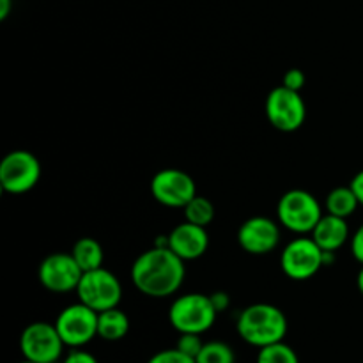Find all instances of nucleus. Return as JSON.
I'll use <instances>...</instances> for the list:
<instances>
[{
  "label": "nucleus",
  "instance_id": "4be33fe9",
  "mask_svg": "<svg viewBox=\"0 0 363 363\" xmlns=\"http://www.w3.org/2000/svg\"><path fill=\"white\" fill-rule=\"evenodd\" d=\"M202 346H204V340L201 339L199 333H179V339H177L176 347L179 351H183L184 354L191 358H197L201 353Z\"/></svg>",
  "mask_w": 363,
  "mask_h": 363
},
{
  "label": "nucleus",
  "instance_id": "4468645a",
  "mask_svg": "<svg viewBox=\"0 0 363 363\" xmlns=\"http://www.w3.org/2000/svg\"><path fill=\"white\" fill-rule=\"evenodd\" d=\"M209 247V236L206 227L183 222L169 233V248L179 255L184 262L202 257Z\"/></svg>",
  "mask_w": 363,
  "mask_h": 363
},
{
  "label": "nucleus",
  "instance_id": "a211bd4d",
  "mask_svg": "<svg viewBox=\"0 0 363 363\" xmlns=\"http://www.w3.org/2000/svg\"><path fill=\"white\" fill-rule=\"evenodd\" d=\"M358 206H360V202H358L351 186H337L326 195V213H330V215L347 218L357 211Z\"/></svg>",
  "mask_w": 363,
  "mask_h": 363
},
{
  "label": "nucleus",
  "instance_id": "cd10ccee",
  "mask_svg": "<svg viewBox=\"0 0 363 363\" xmlns=\"http://www.w3.org/2000/svg\"><path fill=\"white\" fill-rule=\"evenodd\" d=\"M350 186L353 188V191H354V195H357L360 206H363V170H360V172H358L357 176L351 179Z\"/></svg>",
  "mask_w": 363,
  "mask_h": 363
},
{
  "label": "nucleus",
  "instance_id": "aec40b11",
  "mask_svg": "<svg viewBox=\"0 0 363 363\" xmlns=\"http://www.w3.org/2000/svg\"><path fill=\"white\" fill-rule=\"evenodd\" d=\"M197 363H236V354L233 347L222 340H211L204 342L201 353L195 358Z\"/></svg>",
  "mask_w": 363,
  "mask_h": 363
},
{
  "label": "nucleus",
  "instance_id": "a878e982",
  "mask_svg": "<svg viewBox=\"0 0 363 363\" xmlns=\"http://www.w3.org/2000/svg\"><path fill=\"white\" fill-rule=\"evenodd\" d=\"M351 254L363 266V223L358 227L354 236L351 238Z\"/></svg>",
  "mask_w": 363,
  "mask_h": 363
},
{
  "label": "nucleus",
  "instance_id": "dca6fc26",
  "mask_svg": "<svg viewBox=\"0 0 363 363\" xmlns=\"http://www.w3.org/2000/svg\"><path fill=\"white\" fill-rule=\"evenodd\" d=\"M130 332V318L119 307L98 314V337L106 342H117Z\"/></svg>",
  "mask_w": 363,
  "mask_h": 363
},
{
  "label": "nucleus",
  "instance_id": "412c9836",
  "mask_svg": "<svg viewBox=\"0 0 363 363\" xmlns=\"http://www.w3.org/2000/svg\"><path fill=\"white\" fill-rule=\"evenodd\" d=\"M255 363H300V358L296 351L282 340V342L261 347Z\"/></svg>",
  "mask_w": 363,
  "mask_h": 363
},
{
  "label": "nucleus",
  "instance_id": "7c9ffc66",
  "mask_svg": "<svg viewBox=\"0 0 363 363\" xmlns=\"http://www.w3.org/2000/svg\"><path fill=\"white\" fill-rule=\"evenodd\" d=\"M20 363H34V362H30V360H25V358H23V362H20Z\"/></svg>",
  "mask_w": 363,
  "mask_h": 363
},
{
  "label": "nucleus",
  "instance_id": "5701e85b",
  "mask_svg": "<svg viewBox=\"0 0 363 363\" xmlns=\"http://www.w3.org/2000/svg\"><path fill=\"white\" fill-rule=\"evenodd\" d=\"M147 363H197L195 358L188 357L183 351H179L177 347H172V350H163L158 351V353L152 354L149 358Z\"/></svg>",
  "mask_w": 363,
  "mask_h": 363
},
{
  "label": "nucleus",
  "instance_id": "c85d7f7f",
  "mask_svg": "<svg viewBox=\"0 0 363 363\" xmlns=\"http://www.w3.org/2000/svg\"><path fill=\"white\" fill-rule=\"evenodd\" d=\"M11 13V0H0V20H6Z\"/></svg>",
  "mask_w": 363,
  "mask_h": 363
},
{
  "label": "nucleus",
  "instance_id": "0eeeda50",
  "mask_svg": "<svg viewBox=\"0 0 363 363\" xmlns=\"http://www.w3.org/2000/svg\"><path fill=\"white\" fill-rule=\"evenodd\" d=\"M66 347L55 323L35 321L21 332L20 351L25 360L34 363H57Z\"/></svg>",
  "mask_w": 363,
  "mask_h": 363
},
{
  "label": "nucleus",
  "instance_id": "ddd939ff",
  "mask_svg": "<svg viewBox=\"0 0 363 363\" xmlns=\"http://www.w3.org/2000/svg\"><path fill=\"white\" fill-rule=\"evenodd\" d=\"M238 243L247 254L266 255L280 243V227L268 216H252L241 223L238 230Z\"/></svg>",
  "mask_w": 363,
  "mask_h": 363
},
{
  "label": "nucleus",
  "instance_id": "2eb2a0df",
  "mask_svg": "<svg viewBox=\"0 0 363 363\" xmlns=\"http://www.w3.org/2000/svg\"><path fill=\"white\" fill-rule=\"evenodd\" d=\"M311 234L312 240L319 245L323 252H337L350 240V225H347L346 218L326 213L321 216Z\"/></svg>",
  "mask_w": 363,
  "mask_h": 363
},
{
  "label": "nucleus",
  "instance_id": "f257e3e1",
  "mask_svg": "<svg viewBox=\"0 0 363 363\" xmlns=\"http://www.w3.org/2000/svg\"><path fill=\"white\" fill-rule=\"evenodd\" d=\"M186 266L169 247H152L142 252L131 266V282L149 298H170L181 289Z\"/></svg>",
  "mask_w": 363,
  "mask_h": 363
},
{
  "label": "nucleus",
  "instance_id": "f03ea898",
  "mask_svg": "<svg viewBox=\"0 0 363 363\" xmlns=\"http://www.w3.org/2000/svg\"><path fill=\"white\" fill-rule=\"evenodd\" d=\"M238 335L257 350L282 342L289 330L286 314L272 303L248 305L236 321Z\"/></svg>",
  "mask_w": 363,
  "mask_h": 363
},
{
  "label": "nucleus",
  "instance_id": "20e7f679",
  "mask_svg": "<svg viewBox=\"0 0 363 363\" xmlns=\"http://www.w3.org/2000/svg\"><path fill=\"white\" fill-rule=\"evenodd\" d=\"M323 216L321 204L307 190H289L277 204V218L280 225L296 234H311Z\"/></svg>",
  "mask_w": 363,
  "mask_h": 363
},
{
  "label": "nucleus",
  "instance_id": "9d476101",
  "mask_svg": "<svg viewBox=\"0 0 363 363\" xmlns=\"http://www.w3.org/2000/svg\"><path fill=\"white\" fill-rule=\"evenodd\" d=\"M325 266V252L312 238L289 241L280 255V268L293 280H308Z\"/></svg>",
  "mask_w": 363,
  "mask_h": 363
},
{
  "label": "nucleus",
  "instance_id": "6ab92c4d",
  "mask_svg": "<svg viewBox=\"0 0 363 363\" xmlns=\"http://www.w3.org/2000/svg\"><path fill=\"white\" fill-rule=\"evenodd\" d=\"M183 211L186 222L206 227V229H208L209 223H213V220H215V204H213L208 197H202V195L199 194L184 206Z\"/></svg>",
  "mask_w": 363,
  "mask_h": 363
},
{
  "label": "nucleus",
  "instance_id": "9b49d317",
  "mask_svg": "<svg viewBox=\"0 0 363 363\" xmlns=\"http://www.w3.org/2000/svg\"><path fill=\"white\" fill-rule=\"evenodd\" d=\"M151 195L165 208L183 209L197 195V184L184 170L163 169L152 176Z\"/></svg>",
  "mask_w": 363,
  "mask_h": 363
},
{
  "label": "nucleus",
  "instance_id": "1a4fd4ad",
  "mask_svg": "<svg viewBox=\"0 0 363 363\" xmlns=\"http://www.w3.org/2000/svg\"><path fill=\"white\" fill-rule=\"evenodd\" d=\"M41 177V163L32 152L18 149L7 152L0 163V186L4 191L21 195L30 191Z\"/></svg>",
  "mask_w": 363,
  "mask_h": 363
},
{
  "label": "nucleus",
  "instance_id": "7ed1b4c3",
  "mask_svg": "<svg viewBox=\"0 0 363 363\" xmlns=\"http://www.w3.org/2000/svg\"><path fill=\"white\" fill-rule=\"evenodd\" d=\"M218 311L211 296L202 293H188L176 298L169 308V321L177 333H206L213 328Z\"/></svg>",
  "mask_w": 363,
  "mask_h": 363
},
{
  "label": "nucleus",
  "instance_id": "c756f323",
  "mask_svg": "<svg viewBox=\"0 0 363 363\" xmlns=\"http://www.w3.org/2000/svg\"><path fill=\"white\" fill-rule=\"evenodd\" d=\"M357 284H358V291H360V293H362V296H363V266H362V269H360V272H358V277H357Z\"/></svg>",
  "mask_w": 363,
  "mask_h": 363
},
{
  "label": "nucleus",
  "instance_id": "f8f14e48",
  "mask_svg": "<svg viewBox=\"0 0 363 363\" xmlns=\"http://www.w3.org/2000/svg\"><path fill=\"white\" fill-rule=\"evenodd\" d=\"M82 272L80 266L73 259V255L66 252H57V254L48 255L41 261L38 269V279L41 286L50 293L64 294L77 291L80 284Z\"/></svg>",
  "mask_w": 363,
  "mask_h": 363
},
{
  "label": "nucleus",
  "instance_id": "f3484780",
  "mask_svg": "<svg viewBox=\"0 0 363 363\" xmlns=\"http://www.w3.org/2000/svg\"><path fill=\"white\" fill-rule=\"evenodd\" d=\"M71 255L84 273L103 268V261H105V252H103L101 243L94 238H80L73 245Z\"/></svg>",
  "mask_w": 363,
  "mask_h": 363
},
{
  "label": "nucleus",
  "instance_id": "39448f33",
  "mask_svg": "<svg viewBox=\"0 0 363 363\" xmlns=\"http://www.w3.org/2000/svg\"><path fill=\"white\" fill-rule=\"evenodd\" d=\"M78 301L99 312L119 307L123 298V286L112 272L105 268L85 272L77 287Z\"/></svg>",
  "mask_w": 363,
  "mask_h": 363
},
{
  "label": "nucleus",
  "instance_id": "b1692460",
  "mask_svg": "<svg viewBox=\"0 0 363 363\" xmlns=\"http://www.w3.org/2000/svg\"><path fill=\"white\" fill-rule=\"evenodd\" d=\"M282 85L287 89H293V91H301L305 85V73L298 67H293V69L286 71L282 78Z\"/></svg>",
  "mask_w": 363,
  "mask_h": 363
},
{
  "label": "nucleus",
  "instance_id": "6e6552de",
  "mask_svg": "<svg viewBox=\"0 0 363 363\" xmlns=\"http://www.w3.org/2000/svg\"><path fill=\"white\" fill-rule=\"evenodd\" d=\"M264 110L269 124L284 133L300 130L307 117V105L300 91H293L284 85H279L269 92Z\"/></svg>",
  "mask_w": 363,
  "mask_h": 363
},
{
  "label": "nucleus",
  "instance_id": "393cba45",
  "mask_svg": "<svg viewBox=\"0 0 363 363\" xmlns=\"http://www.w3.org/2000/svg\"><path fill=\"white\" fill-rule=\"evenodd\" d=\"M62 363H99L96 360L94 354H91L89 351L80 350H71V353L64 358Z\"/></svg>",
  "mask_w": 363,
  "mask_h": 363
},
{
  "label": "nucleus",
  "instance_id": "bb28decb",
  "mask_svg": "<svg viewBox=\"0 0 363 363\" xmlns=\"http://www.w3.org/2000/svg\"><path fill=\"white\" fill-rule=\"evenodd\" d=\"M209 296H211V301H213V305H215L216 311H218V314L220 312L225 311V308H229L230 298L227 293H223V291H216V293L209 294Z\"/></svg>",
  "mask_w": 363,
  "mask_h": 363
},
{
  "label": "nucleus",
  "instance_id": "423d86ee",
  "mask_svg": "<svg viewBox=\"0 0 363 363\" xmlns=\"http://www.w3.org/2000/svg\"><path fill=\"white\" fill-rule=\"evenodd\" d=\"M55 326L66 347L80 350L98 337V312L82 301L67 305L57 315Z\"/></svg>",
  "mask_w": 363,
  "mask_h": 363
}]
</instances>
